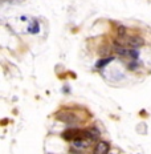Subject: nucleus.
Returning <instances> with one entry per match:
<instances>
[{
	"instance_id": "1",
	"label": "nucleus",
	"mask_w": 151,
	"mask_h": 154,
	"mask_svg": "<svg viewBox=\"0 0 151 154\" xmlns=\"http://www.w3.org/2000/svg\"><path fill=\"white\" fill-rule=\"evenodd\" d=\"M56 117L60 120V121L66 122V124H74V122L78 121L77 117L73 114L72 112H68V110H61V112H58Z\"/></svg>"
},
{
	"instance_id": "2",
	"label": "nucleus",
	"mask_w": 151,
	"mask_h": 154,
	"mask_svg": "<svg viewBox=\"0 0 151 154\" xmlns=\"http://www.w3.org/2000/svg\"><path fill=\"white\" fill-rule=\"evenodd\" d=\"M107 153H109V144L105 142V141H98L94 147L93 154H107Z\"/></svg>"
}]
</instances>
